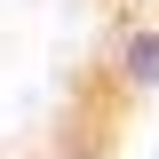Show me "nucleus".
Listing matches in <instances>:
<instances>
[{
    "mask_svg": "<svg viewBox=\"0 0 159 159\" xmlns=\"http://www.w3.org/2000/svg\"><path fill=\"white\" fill-rule=\"evenodd\" d=\"M103 64H111L119 96H159V16H119Z\"/></svg>",
    "mask_w": 159,
    "mask_h": 159,
    "instance_id": "f257e3e1",
    "label": "nucleus"
},
{
    "mask_svg": "<svg viewBox=\"0 0 159 159\" xmlns=\"http://www.w3.org/2000/svg\"><path fill=\"white\" fill-rule=\"evenodd\" d=\"M111 8H119V16H151L159 0H111Z\"/></svg>",
    "mask_w": 159,
    "mask_h": 159,
    "instance_id": "f03ea898",
    "label": "nucleus"
},
{
    "mask_svg": "<svg viewBox=\"0 0 159 159\" xmlns=\"http://www.w3.org/2000/svg\"><path fill=\"white\" fill-rule=\"evenodd\" d=\"M32 159H64V151H32Z\"/></svg>",
    "mask_w": 159,
    "mask_h": 159,
    "instance_id": "7ed1b4c3",
    "label": "nucleus"
}]
</instances>
